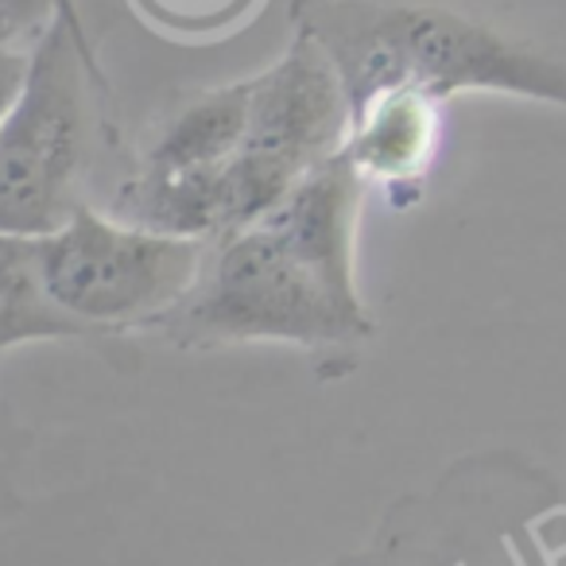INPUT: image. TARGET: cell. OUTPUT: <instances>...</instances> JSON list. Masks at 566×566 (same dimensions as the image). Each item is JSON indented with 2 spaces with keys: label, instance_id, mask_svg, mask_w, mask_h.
I'll return each instance as SVG.
<instances>
[{
  "label": "cell",
  "instance_id": "6da1fadb",
  "mask_svg": "<svg viewBox=\"0 0 566 566\" xmlns=\"http://www.w3.org/2000/svg\"><path fill=\"white\" fill-rule=\"evenodd\" d=\"M361 198L346 151L318 164L264 218L206 241L195 283L148 334L187 354L280 342L349 369L377 338L357 287Z\"/></svg>",
  "mask_w": 566,
  "mask_h": 566
},
{
  "label": "cell",
  "instance_id": "8fae6325",
  "mask_svg": "<svg viewBox=\"0 0 566 566\" xmlns=\"http://www.w3.org/2000/svg\"><path fill=\"white\" fill-rule=\"evenodd\" d=\"M4 501H9V481H4V470H0V516H4Z\"/></svg>",
  "mask_w": 566,
  "mask_h": 566
},
{
  "label": "cell",
  "instance_id": "7c38bea8",
  "mask_svg": "<svg viewBox=\"0 0 566 566\" xmlns=\"http://www.w3.org/2000/svg\"><path fill=\"white\" fill-rule=\"evenodd\" d=\"M454 566H462V563H454Z\"/></svg>",
  "mask_w": 566,
  "mask_h": 566
},
{
  "label": "cell",
  "instance_id": "277c9868",
  "mask_svg": "<svg viewBox=\"0 0 566 566\" xmlns=\"http://www.w3.org/2000/svg\"><path fill=\"white\" fill-rule=\"evenodd\" d=\"M206 241L151 233L78 202L55 233L40 237V275L51 303L94 338L148 334L187 295Z\"/></svg>",
  "mask_w": 566,
  "mask_h": 566
},
{
  "label": "cell",
  "instance_id": "5b68a950",
  "mask_svg": "<svg viewBox=\"0 0 566 566\" xmlns=\"http://www.w3.org/2000/svg\"><path fill=\"white\" fill-rule=\"evenodd\" d=\"M349 133V97L326 51L295 32L268 71L249 78V125L221 171V237L264 218Z\"/></svg>",
  "mask_w": 566,
  "mask_h": 566
},
{
  "label": "cell",
  "instance_id": "8992f818",
  "mask_svg": "<svg viewBox=\"0 0 566 566\" xmlns=\"http://www.w3.org/2000/svg\"><path fill=\"white\" fill-rule=\"evenodd\" d=\"M439 148V102L419 90H380L349 113L346 151L365 187H385L396 202H411Z\"/></svg>",
  "mask_w": 566,
  "mask_h": 566
},
{
  "label": "cell",
  "instance_id": "3957f363",
  "mask_svg": "<svg viewBox=\"0 0 566 566\" xmlns=\"http://www.w3.org/2000/svg\"><path fill=\"white\" fill-rule=\"evenodd\" d=\"M86 82L109 90L90 28L55 17L32 43L24 94L0 125V233L48 237L82 202Z\"/></svg>",
  "mask_w": 566,
  "mask_h": 566
},
{
  "label": "cell",
  "instance_id": "30bf717a",
  "mask_svg": "<svg viewBox=\"0 0 566 566\" xmlns=\"http://www.w3.org/2000/svg\"><path fill=\"white\" fill-rule=\"evenodd\" d=\"M28 66H32V48H17V43L0 40V125L24 94Z\"/></svg>",
  "mask_w": 566,
  "mask_h": 566
},
{
  "label": "cell",
  "instance_id": "7a4b0ae2",
  "mask_svg": "<svg viewBox=\"0 0 566 566\" xmlns=\"http://www.w3.org/2000/svg\"><path fill=\"white\" fill-rule=\"evenodd\" d=\"M349 113L380 90L509 94L566 109V0H295Z\"/></svg>",
  "mask_w": 566,
  "mask_h": 566
},
{
  "label": "cell",
  "instance_id": "ba28073f",
  "mask_svg": "<svg viewBox=\"0 0 566 566\" xmlns=\"http://www.w3.org/2000/svg\"><path fill=\"white\" fill-rule=\"evenodd\" d=\"M148 20L167 32H187V35H213L226 28H241L237 20L249 17L256 0H136Z\"/></svg>",
  "mask_w": 566,
  "mask_h": 566
},
{
  "label": "cell",
  "instance_id": "52a82bcc",
  "mask_svg": "<svg viewBox=\"0 0 566 566\" xmlns=\"http://www.w3.org/2000/svg\"><path fill=\"white\" fill-rule=\"evenodd\" d=\"M94 338L51 303L40 275V237L0 233V354L28 342Z\"/></svg>",
  "mask_w": 566,
  "mask_h": 566
},
{
  "label": "cell",
  "instance_id": "9c48e42d",
  "mask_svg": "<svg viewBox=\"0 0 566 566\" xmlns=\"http://www.w3.org/2000/svg\"><path fill=\"white\" fill-rule=\"evenodd\" d=\"M55 17L86 24L74 0H0V40L17 43V48H32Z\"/></svg>",
  "mask_w": 566,
  "mask_h": 566
}]
</instances>
